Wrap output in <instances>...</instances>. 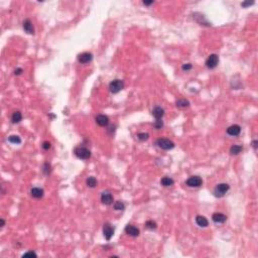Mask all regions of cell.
Wrapping results in <instances>:
<instances>
[{
	"instance_id": "obj_1",
	"label": "cell",
	"mask_w": 258,
	"mask_h": 258,
	"mask_svg": "<svg viewBox=\"0 0 258 258\" xmlns=\"http://www.w3.org/2000/svg\"><path fill=\"white\" fill-rule=\"evenodd\" d=\"M75 154H76V156L78 158H80V160H89V158L91 157V151L88 148H86L84 146H78L75 148L74 150Z\"/></svg>"
},
{
	"instance_id": "obj_2",
	"label": "cell",
	"mask_w": 258,
	"mask_h": 258,
	"mask_svg": "<svg viewBox=\"0 0 258 258\" xmlns=\"http://www.w3.org/2000/svg\"><path fill=\"white\" fill-rule=\"evenodd\" d=\"M229 189H230V187H229L228 184H225V182L219 184H217V187H215V190H214V195L217 198H222L227 194Z\"/></svg>"
},
{
	"instance_id": "obj_3",
	"label": "cell",
	"mask_w": 258,
	"mask_h": 258,
	"mask_svg": "<svg viewBox=\"0 0 258 258\" xmlns=\"http://www.w3.org/2000/svg\"><path fill=\"white\" fill-rule=\"evenodd\" d=\"M123 88H124V82L122 80H113L109 84V90L113 94L119 93L121 90H123Z\"/></svg>"
},
{
	"instance_id": "obj_4",
	"label": "cell",
	"mask_w": 258,
	"mask_h": 258,
	"mask_svg": "<svg viewBox=\"0 0 258 258\" xmlns=\"http://www.w3.org/2000/svg\"><path fill=\"white\" fill-rule=\"evenodd\" d=\"M156 145L163 150H169L174 147V143L168 138H160L156 141Z\"/></svg>"
},
{
	"instance_id": "obj_5",
	"label": "cell",
	"mask_w": 258,
	"mask_h": 258,
	"mask_svg": "<svg viewBox=\"0 0 258 258\" xmlns=\"http://www.w3.org/2000/svg\"><path fill=\"white\" fill-rule=\"evenodd\" d=\"M219 64V57L216 54H212L209 56V58L206 61V67L210 70L215 69Z\"/></svg>"
},
{
	"instance_id": "obj_6",
	"label": "cell",
	"mask_w": 258,
	"mask_h": 258,
	"mask_svg": "<svg viewBox=\"0 0 258 258\" xmlns=\"http://www.w3.org/2000/svg\"><path fill=\"white\" fill-rule=\"evenodd\" d=\"M186 184H187V186L190 187H199L202 186L203 181L200 176H190V178L187 179Z\"/></svg>"
},
{
	"instance_id": "obj_7",
	"label": "cell",
	"mask_w": 258,
	"mask_h": 258,
	"mask_svg": "<svg viewBox=\"0 0 258 258\" xmlns=\"http://www.w3.org/2000/svg\"><path fill=\"white\" fill-rule=\"evenodd\" d=\"M103 234H104V237H105V239L107 241H109L112 237H113V235H114V228L112 227L111 224H109V223L104 224V226H103Z\"/></svg>"
},
{
	"instance_id": "obj_8",
	"label": "cell",
	"mask_w": 258,
	"mask_h": 258,
	"mask_svg": "<svg viewBox=\"0 0 258 258\" xmlns=\"http://www.w3.org/2000/svg\"><path fill=\"white\" fill-rule=\"evenodd\" d=\"M101 202H102L104 205H107V206L112 205L114 202L113 196H112L109 192H104L102 193V195H101Z\"/></svg>"
},
{
	"instance_id": "obj_9",
	"label": "cell",
	"mask_w": 258,
	"mask_h": 258,
	"mask_svg": "<svg viewBox=\"0 0 258 258\" xmlns=\"http://www.w3.org/2000/svg\"><path fill=\"white\" fill-rule=\"evenodd\" d=\"M92 60H93V54L91 53H83L79 54V57H78V61H79V62H81V64H88V62H90Z\"/></svg>"
},
{
	"instance_id": "obj_10",
	"label": "cell",
	"mask_w": 258,
	"mask_h": 258,
	"mask_svg": "<svg viewBox=\"0 0 258 258\" xmlns=\"http://www.w3.org/2000/svg\"><path fill=\"white\" fill-rule=\"evenodd\" d=\"M241 132V127L237 124L231 125L227 128V133L230 135V136H238Z\"/></svg>"
},
{
	"instance_id": "obj_11",
	"label": "cell",
	"mask_w": 258,
	"mask_h": 258,
	"mask_svg": "<svg viewBox=\"0 0 258 258\" xmlns=\"http://www.w3.org/2000/svg\"><path fill=\"white\" fill-rule=\"evenodd\" d=\"M125 232H126V234H128V235L131 237H137L139 235V229L133 225H127L126 227H125Z\"/></svg>"
},
{
	"instance_id": "obj_12",
	"label": "cell",
	"mask_w": 258,
	"mask_h": 258,
	"mask_svg": "<svg viewBox=\"0 0 258 258\" xmlns=\"http://www.w3.org/2000/svg\"><path fill=\"white\" fill-rule=\"evenodd\" d=\"M212 220L217 224H222L224 222H226L227 216H225L222 213H214L212 216Z\"/></svg>"
},
{
	"instance_id": "obj_13",
	"label": "cell",
	"mask_w": 258,
	"mask_h": 258,
	"mask_svg": "<svg viewBox=\"0 0 258 258\" xmlns=\"http://www.w3.org/2000/svg\"><path fill=\"white\" fill-rule=\"evenodd\" d=\"M23 29L28 35H33L35 33V28H33L32 22L29 19H26L23 21Z\"/></svg>"
},
{
	"instance_id": "obj_14",
	"label": "cell",
	"mask_w": 258,
	"mask_h": 258,
	"mask_svg": "<svg viewBox=\"0 0 258 258\" xmlns=\"http://www.w3.org/2000/svg\"><path fill=\"white\" fill-rule=\"evenodd\" d=\"M96 122H97V124L100 125V126L105 127L109 124V118L106 115L100 114V115H98L96 117Z\"/></svg>"
},
{
	"instance_id": "obj_15",
	"label": "cell",
	"mask_w": 258,
	"mask_h": 258,
	"mask_svg": "<svg viewBox=\"0 0 258 258\" xmlns=\"http://www.w3.org/2000/svg\"><path fill=\"white\" fill-rule=\"evenodd\" d=\"M30 195L35 199H40L43 197V190L40 187H32L30 191Z\"/></svg>"
},
{
	"instance_id": "obj_16",
	"label": "cell",
	"mask_w": 258,
	"mask_h": 258,
	"mask_svg": "<svg viewBox=\"0 0 258 258\" xmlns=\"http://www.w3.org/2000/svg\"><path fill=\"white\" fill-rule=\"evenodd\" d=\"M163 115H165V110L160 106L155 107L152 110V116L154 117L156 120H157V119H161L163 117Z\"/></svg>"
},
{
	"instance_id": "obj_17",
	"label": "cell",
	"mask_w": 258,
	"mask_h": 258,
	"mask_svg": "<svg viewBox=\"0 0 258 258\" xmlns=\"http://www.w3.org/2000/svg\"><path fill=\"white\" fill-rule=\"evenodd\" d=\"M196 223L198 226H200V227H202V228H205L209 225V222H208L207 219H206L204 216H200V215L196 217Z\"/></svg>"
},
{
	"instance_id": "obj_18",
	"label": "cell",
	"mask_w": 258,
	"mask_h": 258,
	"mask_svg": "<svg viewBox=\"0 0 258 258\" xmlns=\"http://www.w3.org/2000/svg\"><path fill=\"white\" fill-rule=\"evenodd\" d=\"M160 184H162L163 187H171L174 184L173 179L171 178H168V176H163L162 179H160Z\"/></svg>"
},
{
	"instance_id": "obj_19",
	"label": "cell",
	"mask_w": 258,
	"mask_h": 258,
	"mask_svg": "<svg viewBox=\"0 0 258 258\" xmlns=\"http://www.w3.org/2000/svg\"><path fill=\"white\" fill-rule=\"evenodd\" d=\"M242 150H243V147H242L241 145L234 144V145H232L230 148V153L232 155H237V154H239Z\"/></svg>"
},
{
	"instance_id": "obj_20",
	"label": "cell",
	"mask_w": 258,
	"mask_h": 258,
	"mask_svg": "<svg viewBox=\"0 0 258 258\" xmlns=\"http://www.w3.org/2000/svg\"><path fill=\"white\" fill-rule=\"evenodd\" d=\"M22 120V115L19 111H15L11 116V121L12 123H19Z\"/></svg>"
},
{
	"instance_id": "obj_21",
	"label": "cell",
	"mask_w": 258,
	"mask_h": 258,
	"mask_svg": "<svg viewBox=\"0 0 258 258\" xmlns=\"http://www.w3.org/2000/svg\"><path fill=\"white\" fill-rule=\"evenodd\" d=\"M86 184L89 187H95L97 186V179H96L94 176H89L86 181Z\"/></svg>"
},
{
	"instance_id": "obj_22",
	"label": "cell",
	"mask_w": 258,
	"mask_h": 258,
	"mask_svg": "<svg viewBox=\"0 0 258 258\" xmlns=\"http://www.w3.org/2000/svg\"><path fill=\"white\" fill-rule=\"evenodd\" d=\"M176 106L179 107V108H186V107L190 106V102L186 99H179V100L176 101Z\"/></svg>"
},
{
	"instance_id": "obj_23",
	"label": "cell",
	"mask_w": 258,
	"mask_h": 258,
	"mask_svg": "<svg viewBox=\"0 0 258 258\" xmlns=\"http://www.w3.org/2000/svg\"><path fill=\"white\" fill-rule=\"evenodd\" d=\"M8 141L10 143H13V144H19V143H21V139L17 135H10L8 137Z\"/></svg>"
},
{
	"instance_id": "obj_24",
	"label": "cell",
	"mask_w": 258,
	"mask_h": 258,
	"mask_svg": "<svg viewBox=\"0 0 258 258\" xmlns=\"http://www.w3.org/2000/svg\"><path fill=\"white\" fill-rule=\"evenodd\" d=\"M113 208L115 211H123L125 209V205L123 202L121 201H118V202H115L113 205Z\"/></svg>"
},
{
	"instance_id": "obj_25",
	"label": "cell",
	"mask_w": 258,
	"mask_h": 258,
	"mask_svg": "<svg viewBox=\"0 0 258 258\" xmlns=\"http://www.w3.org/2000/svg\"><path fill=\"white\" fill-rule=\"evenodd\" d=\"M156 227H157V225H156V223L154 222V221L149 220L145 223V228L149 229V230H154V229H156Z\"/></svg>"
},
{
	"instance_id": "obj_26",
	"label": "cell",
	"mask_w": 258,
	"mask_h": 258,
	"mask_svg": "<svg viewBox=\"0 0 258 258\" xmlns=\"http://www.w3.org/2000/svg\"><path fill=\"white\" fill-rule=\"evenodd\" d=\"M153 127H154L155 129H161L163 127V122L161 119H157L154 123H153Z\"/></svg>"
},
{
	"instance_id": "obj_27",
	"label": "cell",
	"mask_w": 258,
	"mask_h": 258,
	"mask_svg": "<svg viewBox=\"0 0 258 258\" xmlns=\"http://www.w3.org/2000/svg\"><path fill=\"white\" fill-rule=\"evenodd\" d=\"M137 137H138V139H139L140 141H145V140L148 139L149 135H148L147 133H138Z\"/></svg>"
},
{
	"instance_id": "obj_28",
	"label": "cell",
	"mask_w": 258,
	"mask_h": 258,
	"mask_svg": "<svg viewBox=\"0 0 258 258\" xmlns=\"http://www.w3.org/2000/svg\"><path fill=\"white\" fill-rule=\"evenodd\" d=\"M43 173L46 174H49V173H51V165L49 163H46L45 166H43Z\"/></svg>"
},
{
	"instance_id": "obj_29",
	"label": "cell",
	"mask_w": 258,
	"mask_h": 258,
	"mask_svg": "<svg viewBox=\"0 0 258 258\" xmlns=\"http://www.w3.org/2000/svg\"><path fill=\"white\" fill-rule=\"evenodd\" d=\"M193 68V66L191 64H184V65H182V70H184V71H190V70H191Z\"/></svg>"
},
{
	"instance_id": "obj_30",
	"label": "cell",
	"mask_w": 258,
	"mask_h": 258,
	"mask_svg": "<svg viewBox=\"0 0 258 258\" xmlns=\"http://www.w3.org/2000/svg\"><path fill=\"white\" fill-rule=\"evenodd\" d=\"M27 256H35V257H36V256H37V255H36L33 251L26 252V253H24V254L22 255V257H27Z\"/></svg>"
},
{
	"instance_id": "obj_31",
	"label": "cell",
	"mask_w": 258,
	"mask_h": 258,
	"mask_svg": "<svg viewBox=\"0 0 258 258\" xmlns=\"http://www.w3.org/2000/svg\"><path fill=\"white\" fill-rule=\"evenodd\" d=\"M43 149H46V150L49 149V148H51V143H49V141H45L43 143Z\"/></svg>"
},
{
	"instance_id": "obj_32",
	"label": "cell",
	"mask_w": 258,
	"mask_h": 258,
	"mask_svg": "<svg viewBox=\"0 0 258 258\" xmlns=\"http://www.w3.org/2000/svg\"><path fill=\"white\" fill-rule=\"evenodd\" d=\"M253 4H254V1H251V2L247 1V2H242L241 6L242 7H247V6H250V5H253Z\"/></svg>"
},
{
	"instance_id": "obj_33",
	"label": "cell",
	"mask_w": 258,
	"mask_h": 258,
	"mask_svg": "<svg viewBox=\"0 0 258 258\" xmlns=\"http://www.w3.org/2000/svg\"><path fill=\"white\" fill-rule=\"evenodd\" d=\"M22 72H23V71H22V69H20V68H18V69H16V70H15V71H14V74H15V75H17V76H19V75H21V74H22Z\"/></svg>"
},
{
	"instance_id": "obj_34",
	"label": "cell",
	"mask_w": 258,
	"mask_h": 258,
	"mask_svg": "<svg viewBox=\"0 0 258 258\" xmlns=\"http://www.w3.org/2000/svg\"><path fill=\"white\" fill-rule=\"evenodd\" d=\"M142 3L144 5H151V4H153V1H143Z\"/></svg>"
},
{
	"instance_id": "obj_35",
	"label": "cell",
	"mask_w": 258,
	"mask_h": 258,
	"mask_svg": "<svg viewBox=\"0 0 258 258\" xmlns=\"http://www.w3.org/2000/svg\"><path fill=\"white\" fill-rule=\"evenodd\" d=\"M252 144H253V147L256 149V148H257V140H254V141L252 142Z\"/></svg>"
},
{
	"instance_id": "obj_36",
	"label": "cell",
	"mask_w": 258,
	"mask_h": 258,
	"mask_svg": "<svg viewBox=\"0 0 258 258\" xmlns=\"http://www.w3.org/2000/svg\"><path fill=\"white\" fill-rule=\"evenodd\" d=\"M0 222H1V227H3V226L5 225V221L3 220V219H1V220H0Z\"/></svg>"
}]
</instances>
